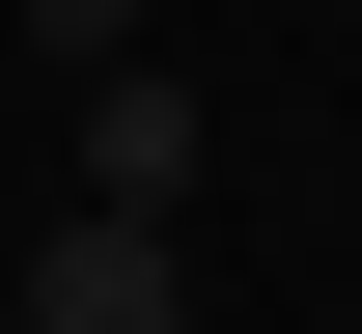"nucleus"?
Instances as JSON below:
<instances>
[{"label":"nucleus","instance_id":"obj_1","mask_svg":"<svg viewBox=\"0 0 362 334\" xmlns=\"http://www.w3.org/2000/svg\"><path fill=\"white\" fill-rule=\"evenodd\" d=\"M0 306H28V334H195V251H168V223H56Z\"/></svg>","mask_w":362,"mask_h":334},{"label":"nucleus","instance_id":"obj_2","mask_svg":"<svg viewBox=\"0 0 362 334\" xmlns=\"http://www.w3.org/2000/svg\"><path fill=\"white\" fill-rule=\"evenodd\" d=\"M168 195H195V84L112 56V84H84V223H168Z\"/></svg>","mask_w":362,"mask_h":334},{"label":"nucleus","instance_id":"obj_3","mask_svg":"<svg viewBox=\"0 0 362 334\" xmlns=\"http://www.w3.org/2000/svg\"><path fill=\"white\" fill-rule=\"evenodd\" d=\"M0 334H28V306H0Z\"/></svg>","mask_w":362,"mask_h":334}]
</instances>
